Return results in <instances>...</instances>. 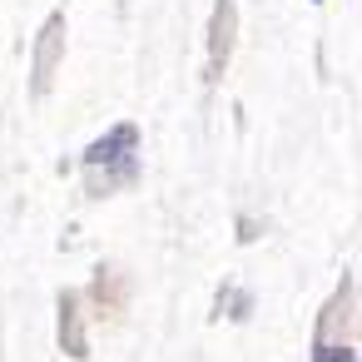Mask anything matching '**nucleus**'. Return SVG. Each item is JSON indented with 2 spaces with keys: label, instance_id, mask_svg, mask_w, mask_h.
<instances>
[{
  "label": "nucleus",
  "instance_id": "f257e3e1",
  "mask_svg": "<svg viewBox=\"0 0 362 362\" xmlns=\"http://www.w3.org/2000/svg\"><path fill=\"white\" fill-rule=\"evenodd\" d=\"M134 144H139L134 124H115L105 139H95L85 149V169H115V179H129L134 174Z\"/></svg>",
  "mask_w": 362,
  "mask_h": 362
},
{
  "label": "nucleus",
  "instance_id": "f03ea898",
  "mask_svg": "<svg viewBox=\"0 0 362 362\" xmlns=\"http://www.w3.org/2000/svg\"><path fill=\"white\" fill-rule=\"evenodd\" d=\"M317 362H352V352L347 347H327V352H317Z\"/></svg>",
  "mask_w": 362,
  "mask_h": 362
}]
</instances>
